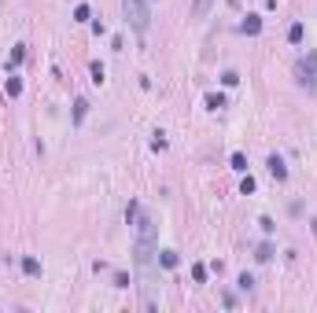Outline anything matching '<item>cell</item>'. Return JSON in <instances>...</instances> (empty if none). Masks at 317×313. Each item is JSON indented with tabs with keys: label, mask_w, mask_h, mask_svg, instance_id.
Segmentation results:
<instances>
[{
	"label": "cell",
	"mask_w": 317,
	"mask_h": 313,
	"mask_svg": "<svg viewBox=\"0 0 317 313\" xmlns=\"http://www.w3.org/2000/svg\"><path fill=\"white\" fill-rule=\"evenodd\" d=\"M295 78H299V85H306V89H317V52H306V59L295 63Z\"/></svg>",
	"instance_id": "obj_3"
},
{
	"label": "cell",
	"mask_w": 317,
	"mask_h": 313,
	"mask_svg": "<svg viewBox=\"0 0 317 313\" xmlns=\"http://www.w3.org/2000/svg\"><path fill=\"white\" fill-rule=\"evenodd\" d=\"M221 81H225V85H236V81H240V74H236V70H225V74H221Z\"/></svg>",
	"instance_id": "obj_20"
},
{
	"label": "cell",
	"mask_w": 317,
	"mask_h": 313,
	"mask_svg": "<svg viewBox=\"0 0 317 313\" xmlns=\"http://www.w3.org/2000/svg\"><path fill=\"white\" fill-rule=\"evenodd\" d=\"M158 262L166 265V269H177V262H181V258H177V251H158Z\"/></svg>",
	"instance_id": "obj_6"
},
{
	"label": "cell",
	"mask_w": 317,
	"mask_h": 313,
	"mask_svg": "<svg viewBox=\"0 0 317 313\" xmlns=\"http://www.w3.org/2000/svg\"><path fill=\"white\" fill-rule=\"evenodd\" d=\"M74 22H89V8H85V4L74 8Z\"/></svg>",
	"instance_id": "obj_16"
},
{
	"label": "cell",
	"mask_w": 317,
	"mask_h": 313,
	"mask_svg": "<svg viewBox=\"0 0 317 313\" xmlns=\"http://www.w3.org/2000/svg\"><path fill=\"white\" fill-rule=\"evenodd\" d=\"M122 11H125V22L133 26L137 33H148V4L144 0H122Z\"/></svg>",
	"instance_id": "obj_2"
},
{
	"label": "cell",
	"mask_w": 317,
	"mask_h": 313,
	"mask_svg": "<svg viewBox=\"0 0 317 313\" xmlns=\"http://www.w3.org/2000/svg\"><path fill=\"white\" fill-rule=\"evenodd\" d=\"M22 59H26L22 44H15V52H11V59H8V70H11V66H19V63H22Z\"/></svg>",
	"instance_id": "obj_13"
},
{
	"label": "cell",
	"mask_w": 317,
	"mask_h": 313,
	"mask_svg": "<svg viewBox=\"0 0 317 313\" xmlns=\"http://www.w3.org/2000/svg\"><path fill=\"white\" fill-rule=\"evenodd\" d=\"M8 96H11V99L22 96V81H19V78H11V81H8Z\"/></svg>",
	"instance_id": "obj_14"
},
{
	"label": "cell",
	"mask_w": 317,
	"mask_h": 313,
	"mask_svg": "<svg viewBox=\"0 0 317 313\" xmlns=\"http://www.w3.org/2000/svg\"><path fill=\"white\" fill-rule=\"evenodd\" d=\"M269 173H273V177H277V181H284V177H288V166H284V158L280 155H269Z\"/></svg>",
	"instance_id": "obj_5"
},
{
	"label": "cell",
	"mask_w": 317,
	"mask_h": 313,
	"mask_svg": "<svg viewBox=\"0 0 317 313\" xmlns=\"http://www.w3.org/2000/svg\"><path fill=\"white\" fill-rule=\"evenodd\" d=\"M115 288H129V276L125 273H115Z\"/></svg>",
	"instance_id": "obj_22"
},
{
	"label": "cell",
	"mask_w": 317,
	"mask_h": 313,
	"mask_svg": "<svg viewBox=\"0 0 317 313\" xmlns=\"http://www.w3.org/2000/svg\"><path fill=\"white\" fill-rule=\"evenodd\" d=\"M133 254H137V265H148L151 258L158 254V243H155V221H151V217H140V221H137Z\"/></svg>",
	"instance_id": "obj_1"
},
{
	"label": "cell",
	"mask_w": 317,
	"mask_h": 313,
	"mask_svg": "<svg viewBox=\"0 0 317 313\" xmlns=\"http://www.w3.org/2000/svg\"><path fill=\"white\" fill-rule=\"evenodd\" d=\"M240 192H243V196H251V192H255V177H243V181H240Z\"/></svg>",
	"instance_id": "obj_18"
},
{
	"label": "cell",
	"mask_w": 317,
	"mask_h": 313,
	"mask_svg": "<svg viewBox=\"0 0 317 313\" xmlns=\"http://www.w3.org/2000/svg\"><path fill=\"white\" fill-rule=\"evenodd\" d=\"M233 170H247V158H243V151H233Z\"/></svg>",
	"instance_id": "obj_15"
},
{
	"label": "cell",
	"mask_w": 317,
	"mask_h": 313,
	"mask_svg": "<svg viewBox=\"0 0 317 313\" xmlns=\"http://www.w3.org/2000/svg\"><path fill=\"white\" fill-rule=\"evenodd\" d=\"M255 258H258V262H269V258H273V247H269V243H262V247H258V254H255Z\"/></svg>",
	"instance_id": "obj_17"
},
{
	"label": "cell",
	"mask_w": 317,
	"mask_h": 313,
	"mask_svg": "<svg viewBox=\"0 0 317 313\" xmlns=\"http://www.w3.org/2000/svg\"><path fill=\"white\" fill-rule=\"evenodd\" d=\"M92 81H96V85L103 81V66H100V63H92Z\"/></svg>",
	"instance_id": "obj_21"
},
{
	"label": "cell",
	"mask_w": 317,
	"mask_h": 313,
	"mask_svg": "<svg viewBox=\"0 0 317 313\" xmlns=\"http://www.w3.org/2000/svg\"><path fill=\"white\" fill-rule=\"evenodd\" d=\"M240 288H243V291L255 288V276H251V273H243V276H240Z\"/></svg>",
	"instance_id": "obj_19"
},
{
	"label": "cell",
	"mask_w": 317,
	"mask_h": 313,
	"mask_svg": "<svg viewBox=\"0 0 317 313\" xmlns=\"http://www.w3.org/2000/svg\"><path fill=\"white\" fill-rule=\"evenodd\" d=\"M240 30L247 33V37H258V33H262V19H258V15H247V19L240 22Z\"/></svg>",
	"instance_id": "obj_4"
},
{
	"label": "cell",
	"mask_w": 317,
	"mask_h": 313,
	"mask_svg": "<svg viewBox=\"0 0 317 313\" xmlns=\"http://www.w3.org/2000/svg\"><path fill=\"white\" fill-rule=\"evenodd\" d=\"M192 280H196V284L207 280V265H203V262H196V265H192Z\"/></svg>",
	"instance_id": "obj_11"
},
{
	"label": "cell",
	"mask_w": 317,
	"mask_h": 313,
	"mask_svg": "<svg viewBox=\"0 0 317 313\" xmlns=\"http://www.w3.org/2000/svg\"><path fill=\"white\" fill-rule=\"evenodd\" d=\"M258 225H262V232H273V229H277L273 217H258Z\"/></svg>",
	"instance_id": "obj_23"
},
{
	"label": "cell",
	"mask_w": 317,
	"mask_h": 313,
	"mask_svg": "<svg viewBox=\"0 0 317 313\" xmlns=\"http://www.w3.org/2000/svg\"><path fill=\"white\" fill-rule=\"evenodd\" d=\"M22 273L26 276H41V262L37 258H22Z\"/></svg>",
	"instance_id": "obj_7"
},
{
	"label": "cell",
	"mask_w": 317,
	"mask_h": 313,
	"mask_svg": "<svg viewBox=\"0 0 317 313\" xmlns=\"http://www.w3.org/2000/svg\"><path fill=\"white\" fill-rule=\"evenodd\" d=\"M85 111H89V99H78V103H74V122L78 125L85 122Z\"/></svg>",
	"instance_id": "obj_10"
},
{
	"label": "cell",
	"mask_w": 317,
	"mask_h": 313,
	"mask_svg": "<svg viewBox=\"0 0 317 313\" xmlns=\"http://www.w3.org/2000/svg\"><path fill=\"white\" fill-rule=\"evenodd\" d=\"M302 33H306V30H302V22H295L292 30H288V41H292V44H299V41H302Z\"/></svg>",
	"instance_id": "obj_12"
},
{
	"label": "cell",
	"mask_w": 317,
	"mask_h": 313,
	"mask_svg": "<svg viewBox=\"0 0 317 313\" xmlns=\"http://www.w3.org/2000/svg\"><path fill=\"white\" fill-rule=\"evenodd\" d=\"M207 107L210 111H221V107H225V96H221V92H207Z\"/></svg>",
	"instance_id": "obj_9"
},
{
	"label": "cell",
	"mask_w": 317,
	"mask_h": 313,
	"mask_svg": "<svg viewBox=\"0 0 317 313\" xmlns=\"http://www.w3.org/2000/svg\"><path fill=\"white\" fill-rule=\"evenodd\" d=\"M210 4H214V0H192V19H203L210 11Z\"/></svg>",
	"instance_id": "obj_8"
}]
</instances>
